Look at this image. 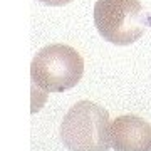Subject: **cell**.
I'll use <instances>...</instances> for the list:
<instances>
[{
    "label": "cell",
    "mask_w": 151,
    "mask_h": 151,
    "mask_svg": "<svg viewBox=\"0 0 151 151\" xmlns=\"http://www.w3.org/2000/svg\"><path fill=\"white\" fill-rule=\"evenodd\" d=\"M109 145L116 151H151V124L134 114L119 116L109 126Z\"/></svg>",
    "instance_id": "277c9868"
},
{
    "label": "cell",
    "mask_w": 151,
    "mask_h": 151,
    "mask_svg": "<svg viewBox=\"0 0 151 151\" xmlns=\"http://www.w3.org/2000/svg\"><path fill=\"white\" fill-rule=\"evenodd\" d=\"M39 2L44 4V5H49V7H62V5L70 4L72 0H39Z\"/></svg>",
    "instance_id": "5b68a950"
},
{
    "label": "cell",
    "mask_w": 151,
    "mask_h": 151,
    "mask_svg": "<svg viewBox=\"0 0 151 151\" xmlns=\"http://www.w3.org/2000/svg\"><path fill=\"white\" fill-rule=\"evenodd\" d=\"M84 74V60L81 54L65 44H50L40 49L30 64L32 84L42 94L64 92L77 86Z\"/></svg>",
    "instance_id": "6da1fadb"
},
{
    "label": "cell",
    "mask_w": 151,
    "mask_h": 151,
    "mask_svg": "<svg viewBox=\"0 0 151 151\" xmlns=\"http://www.w3.org/2000/svg\"><path fill=\"white\" fill-rule=\"evenodd\" d=\"M94 24L101 37L114 45L136 42L148 27L139 0H97Z\"/></svg>",
    "instance_id": "3957f363"
},
{
    "label": "cell",
    "mask_w": 151,
    "mask_h": 151,
    "mask_svg": "<svg viewBox=\"0 0 151 151\" xmlns=\"http://www.w3.org/2000/svg\"><path fill=\"white\" fill-rule=\"evenodd\" d=\"M109 126L106 109L91 101H79L64 116L60 138L70 151H108L111 150Z\"/></svg>",
    "instance_id": "7a4b0ae2"
}]
</instances>
